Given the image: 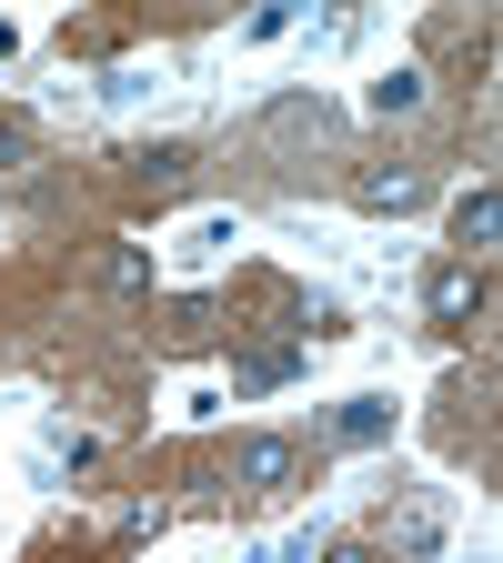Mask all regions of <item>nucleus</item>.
Wrapping results in <instances>:
<instances>
[{"label": "nucleus", "instance_id": "obj_1", "mask_svg": "<svg viewBox=\"0 0 503 563\" xmlns=\"http://www.w3.org/2000/svg\"><path fill=\"white\" fill-rule=\"evenodd\" d=\"M444 523H453V514H444V493H403V504H383V523H373V533H383L393 553H434V543H444Z\"/></svg>", "mask_w": 503, "mask_h": 563}, {"label": "nucleus", "instance_id": "obj_2", "mask_svg": "<svg viewBox=\"0 0 503 563\" xmlns=\"http://www.w3.org/2000/svg\"><path fill=\"white\" fill-rule=\"evenodd\" d=\"M232 473H242L252 493H293V473H303V463H293V443H272V433H262V443H242V463H232Z\"/></svg>", "mask_w": 503, "mask_h": 563}, {"label": "nucleus", "instance_id": "obj_3", "mask_svg": "<svg viewBox=\"0 0 503 563\" xmlns=\"http://www.w3.org/2000/svg\"><path fill=\"white\" fill-rule=\"evenodd\" d=\"M423 302H434L444 322H463V312H483V272H463V262H444L434 282H423Z\"/></svg>", "mask_w": 503, "mask_h": 563}, {"label": "nucleus", "instance_id": "obj_4", "mask_svg": "<svg viewBox=\"0 0 503 563\" xmlns=\"http://www.w3.org/2000/svg\"><path fill=\"white\" fill-rule=\"evenodd\" d=\"M141 162V191H152V201H182L192 191V152H182V141H162V152H131Z\"/></svg>", "mask_w": 503, "mask_h": 563}, {"label": "nucleus", "instance_id": "obj_5", "mask_svg": "<svg viewBox=\"0 0 503 563\" xmlns=\"http://www.w3.org/2000/svg\"><path fill=\"white\" fill-rule=\"evenodd\" d=\"M352 201H363V211H413V201H423V172H363V181H352Z\"/></svg>", "mask_w": 503, "mask_h": 563}, {"label": "nucleus", "instance_id": "obj_6", "mask_svg": "<svg viewBox=\"0 0 503 563\" xmlns=\"http://www.w3.org/2000/svg\"><path fill=\"white\" fill-rule=\"evenodd\" d=\"M493 222H503V201H493V181H483V191H463V211H453V242H463V252H483V242H493Z\"/></svg>", "mask_w": 503, "mask_h": 563}, {"label": "nucleus", "instance_id": "obj_7", "mask_svg": "<svg viewBox=\"0 0 503 563\" xmlns=\"http://www.w3.org/2000/svg\"><path fill=\"white\" fill-rule=\"evenodd\" d=\"M332 433H342V443H383V433H393V402H342Z\"/></svg>", "mask_w": 503, "mask_h": 563}, {"label": "nucleus", "instance_id": "obj_8", "mask_svg": "<svg viewBox=\"0 0 503 563\" xmlns=\"http://www.w3.org/2000/svg\"><path fill=\"white\" fill-rule=\"evenodd\" d=\"M373 111H383V121L423 111V70H383V81H373Z\"/></svg>", "mask_w": 503, "mask_h": 563}, {"label": "nucleus", "instance_id": "obj_9", "mask_svg": "<svg viewBox=\"0 0 503 563\" xmlns=\"http://www.w3.org/2000/svg\"><path fill=\"white\" fill-rule=\"evenodd\" d=\"M101 282H111V292H152V252H111Z\"/></svg>", "mask_w": 503, "mask_h": 563}, {"label": "nucleus", "instance_id": "obj_10", "mask_svg": "<svg viewBox=\"0 0 503 563\" xmlns=\"http://www.w3.org/2000/svg\"><path fill=\"white\" fill-rule=\"evenodd\" d=\"M21 152H31V131H21V121H0V172H11Z\"/></svg>", "mask_w": 503, "mask_h": 563}]
</instances>
